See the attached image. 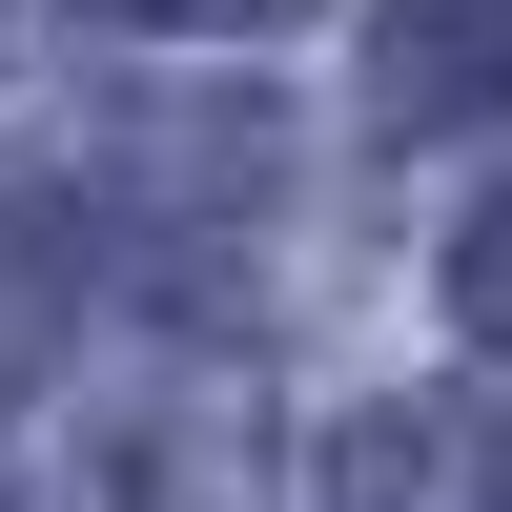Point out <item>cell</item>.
I'll list each match as a JSON object with an SVG mask.
<instances>
[{
    "instance_id": "cell-2",
    "label": "cell",
    "mask_w": 512,
    "mask_h": 512,
    "mask_svg": "<svg viewBox=\"0 0 512 512\" xmlns=\"http://www.w3.org/2000/svg\"><path fill=\"white\" fill-rule=\"evenodd\" d=\"M41 328H62V205H41L21 164H0V369H21Z\"/></svg>"
},
{
    "instance_id": "cell-4",
    "label": "cell",
    "mask_w": 512,
    "mask_h": 512,
    "mask_svg": "<svg viewBox=\"0 0 512 512\" xmlns=\"http://www.w3.org/2000/svg\"><path fill=\"white\" fill-rule=\"evenodd\" d=\"M103 21H164V41H267V21H308V0H103Z\"/></svg>"
},
{
    "instance_id": "cell-1",
    "label": "cell",
    "mask_w": 512,
    "mask_h": 512,
    "mask_svg": "<svg viewBox=\"0 0 512 512\" xmlns=\"http://www.w3.org/2000/svg\"><path fill=\"white\" fill-rule=\"evenodd\" d=\"M369 123H390V144L512 123V0H390V21H369Z\"/></svg>"
},
{
    "instance_id": "cell-3",
    "label": "cell",
    "mask_w": 512,
    "mask_h": 512,
    "mask_svg": "<svg viewBox=\"0 0 512 512\" xmlns=\"http://www.w3.org/2000/svg\"><path fill=\"white\" fill-rule=\"evenodd\" d=\"M451 328H472V349L512 369V185L472 205V226H451Z\"/></svg>"
}]
</instances>
